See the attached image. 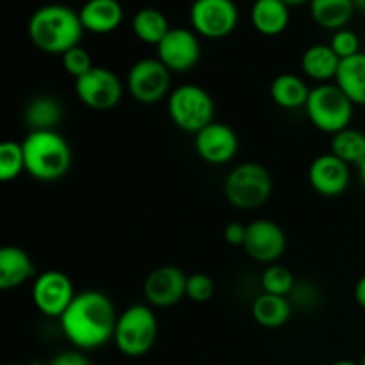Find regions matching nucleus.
<instances>
[{
	"label": "nucleus",
	"mask_w": 365,
	"mask_h": 365,
	"mask_svg": "<svg viewBox=\"0 0 365 365\" xmlns=\"http://www.w3.org/2000/svg\"><path fill=\"white\" fill-rule=\"evenodd\" d=\"M118 316L109 296L100 291H84L77 292L59 323L71 346L81 351H91L113 341Z\"/></svg>",
	"instance_id": "f257e3e1"
},
{
	"label": "nucleus",
	"mask_w": 365,
	"mask_h": 365,
	"mask_svg": "<svg viewBox=\"0 0 365 365\" xmlns=\"http://www.w3.org/2000/svg\"><path fill=\"white\" fill-rule=\"evenodd\" d=\"M27 32L36 48L52 56H63L81 45L84 27L78 11L64 4H46L29 18Z\"/></svg>",
	"instance_id": "f03ea898"
},
{
	"label": "nucleus",
	"mask_w": 365,
	"mask_h": 365,
	"mask_svg": "<svg viewBox=\"0 0 365 365\" xmlns=\"http://www.w3.org/2000/svg\"><path fill=\"white\" fill-rule=\"evenodd\" d=\"M21 146L25 170L36 180L56 182L70 171L71 146L57 130H29Z\"/></svg>",
	"instance_id": "7ed1b4c3"
},
{
	"label": "nucleus",
	"mask_w": 365,
	"mask_h": 365,
	"mask_svg": "<svg viewBox=\"0 0 365 365\" xmlns=\"http://www.w3.org/2000/svg\"><path fill=\"white\" fill-rule=\"evenodd\" d=\"M159 337V321L148 305H130L118 316L114 344L121 355L139 359L152 351Z\"/></svg>",
	"instance_id": "20e7f679"
},
{
	"label": "nucleus",
	"mask_w": 365,
	"mask_h": 365,
	"mask_svg": "<svg viewBox=\"0 0 365 365\" xmlns=\"http://www.w3.org/2000/svg\"><path fill=\"white\" fill-rule=\"evenodd\" d=\"M273 177L259 163H242L225 178V198L235 209L253 210L262 207L273 195Z\"/></svg>",
	"instance_id": "39448f33"
},
{
	"label": "nucleus",
	"mask_w": 365,
	"mask_h": 365,
	"mask_svg": "<svg viewBox=\"0 0 365 365\" xmlns=\"http://www.w3.org/2000/svg\"><path fill=\"white\" fill-rule=\"evenodd\" d=\"M355 103L342 93L337 84H317L310 89L305 113L310 123L324 134H337L351 127Z\"/></svg>",
	"instance_id": "423d86ee"
},
{
	"label": "nucleus",
	"mask_w": 365,
	"mask_h": 365,
	"mask_svg": "<svg viewBox=\"0 0 365 365\" xmlns=\"http://www.w3.org/2000/svg\"><path fill=\"white\" fill-rule=\"evenodd\" d=\"M168 114L180 130L196 135L216 121V103L202 86L184 84L175 88L168 96Z\"/></svg>",
	"instance_id": "0eeeda50"
},
{
	"label": "nucleus",
	"mask_w": 365,
	"mask_h": 365,
	"mask_svg": "<svg viewBox=\"0 0 365 365\" xmlns=\"http://www.w3.org/2000/svg\"><path fill=\"white\" fill-rule=\"evenodd\" d=\"M192 31L207 39H223L235 31L239 9L234 0H195L189 9Z\"/></svg>",
	"instance_id": "6e6552de"
},
{
	"label": "nucleus",
	"mask_w": 365,
	"mask_h": 365,
	"mask_svg": "<svg viewBox=\"0 0 365 365\" xmlns=\"http://www.w3.org/2000/svg\"><path fill=\"white\" fill-rule=\"evenodd\" d=\"M127 88L135 102L152 106L170 96L171 71L157 57L139 59L128 70Z\"/></svg>",
	"instance_id": "1a4fd4ad"
},
{
	"label": "nucleus",
	"mask_w": 365,
	"mask_h": 365,
	"mask_svg": "<svg viewBox=\"0 0 365 365\" xmlns=\"http://www.w3.org/2000/svg\"><path fill=\"white\" fill-rule=\"evenodd\" d=\"M75 95L78 102L93 110H110L123 98V84L113 70L93 66L86 75L75 81Z\"/></svg>",
	"instance_id": "9d476101"
},
{
	"label": "nucleus",
	"mask_w": 365,
	"mask_h": 365,
	"mask_svg": "<svg viewBox=\"0 0 365 365\" xmlns=\"http://www.w3.org/2000/svg\"><path fill=\"white\" fill-rule=\"evenodd\" d=\"M77 296L73 282L66 273L57 269L43 271L32 284V302L34 307L46 317L61 319L68 307Z\"/></svg>",
	"instance_id": "9b49d317"
},
{
	"label": "nucleus",
	"mask_w": 365,
	"mask_h": 365,
	"mask_svg": "<svg viewBox=\"0 0 365 365\" xmlns=\"http://www.w3.org/2000/svg\"><path fill=\"white\" fill-rule=\"evenodd\" d=\"M202 45L200 38L192 29L171 27L157 45V59L171 71V73H185L200 63Z\"/></svg>",
	"instance_id": "f8f14e48"
},
{
	"label": "nucleus",
	"mask_w": 365,
	"mask_h": 365,
	"mask_svg": "<svg viewBox=\"0 0 365 365\" xmlns=\"http://www.w3.org/2000/svg\"><path fill=\"white\" fill-rule=\"evenodd\" d=\"M242 248L248 253L250 259L271 266L284 257L287 250V235L278 223L260 217L248 223Z\"/></svg>",
	"instance_id": "ddd939ff"
},
{
	"label": "nucleus",
	"mask_w": 365,
	"mask_h": 365,
	"mask_svg": "<svg viewBox=\"0 0 365 365\" xmlns=\"http://www.w3.org/2000/svg\"><path fill=\"white\" fill-rule=\"evenodd\" d=\"M195 150L200 159L214 166H223L234 160L239 152L237 132L227 123L212 121L195 135Z\"/></svg>",
	"instance_id": "4468645a"
},
{
	"label": "nucleus",
	"mask_w": 365,
	"mask_h": 365,
	"mask_svg": "<svg viewBox=\"0 0 365 365\" xmlns=\"http://www.w3.org/2000/svg\"><path fill=\"white\" fill-rule=\"evenodd\" d=\"M187 277L178 266H159L146 277L143 291L146 302L157 309H168L185 298Z\"/></svg>",
	"instance_id": "2eb2a0df"
},
{
	"label": "nucleus",
	"mask_w": 365,
	"mask_h": 365,
	"mask_svg": "<svg viewBox=\"0 0 365 365\" xmlns=\"http://www.w3.org/2000/svg\"><path fill=\"white\" fill-rule=\"evenodd\" d=\"M351 182L349 166L334 153H321L309 166V184L317 195L335 198L346 192Z\"/></svg>",
	"instance_id": "dca6fc26"
},
{
	"label": "nucleus",
	"mask_w": 365,
	"mask_h": 365,
	"mask_svg": "<svg viewBox=\"0 0 365 365\" xmlns=\"http://www.w3.org/2000/svg\"><path fill=\"white\" fill-rule=\"evenodd\" d=\"M82 27L93 34H109L123 21V7L118 0H88L78 9Z\"/></svg>",
	"instance_id": "f3484780"
},
{
	"label": "nucleus",
	"mask_w": 365,
	"mask_h": 365,
	"mask_svg": "<svg viewBox=\"0 0 365 365\" xmlns=\"http://www.w3.org/2000/svg\"><path fill=\"white\" fill-rule=\"evenodd\" d=\"M36 273L34 262L25 250L18 246H4L0 250V289L11 291L31 280Z\"/></svg>",
	"instance_id": "a211bd4d"
},
{
	"label": "nucleus",
	"mask_w": 365,
	"mask_h": 365,
	"mask_svg": "<svg viewBox=\"0 0 365 365\" xmlns=\"http://www.w3.org/2000/svg\"><path fill=\"white\" fill-rule=\"evenodd\" d=\"M253 29L262 36H280L291 21V11L284 0H255L250 11Z\"/></svg>",
	"instance_id": "6ab92c4d"
},
{
	"label": "nucleus",
	"mask_w": 365,
	"mask_h": 365,
	"mask_svg": "<svg viewBox=\"0 0 365 365\" xmlns=\"http://www.w3.org/2000/svg\"><path fill=\"white\" fill-rule=\"evenodd\" d=\"M339 66H341V57L330 45L324 43L309 46L302 56L303 73L317 84H328L330 81H335Z\"/></svg>",
	"instance_id": "aec40b11"
},
{
	"label": "nucleus",
	"mask_w": 365,
	"mask_h": 365,
	"mask_svg": "<svg viewBox=\"0 0 365 365\" xmlns=\"http://www.w3.org/2000/svg\"><path fill=\"white\" fill-rule=\"evenodd\" d=\"M310 89L307 82L296 73H280L273 78L269 86L271 100L278 107L285 110L305 109L307 100L310 96Z\"/></svg>",
	"instance_id": "412c9836"
},
{
	"label": "nucleus",
	"mask_w": 365,
	"mask_h": 365,
	"mask_svg": "<svg viewBox=\"0 0 365 365\" xmlns=\"http://www.w3.org/2000/svg\"><path fill=\"white\" fill-rule=\"evenodd\" d=\"M252 316L262 328L267 330H277L285 327L292 316V303L287 296L269 294L262 292L257 296L252 305Z\"/></svg>",
	"instance_id": "4be33fe9"
},
{
	"label": "nucleus",
	"mask_w": 365,
	"mask_h": 365,
	"mask_svg": "<svg viewBox=\"0 0 365 365\" xmlns=\"http://www.w3.org/2000/svg\"><path fill=\"white\" fill-rule=\"evenodd\" d=\"M335 84L355 106H365V52L341 61Z\"/></svg>",
	"instance_id": "5701e85b"
},
{
	"label": "nucleus",
	"mask_w": 365,
	"mask_h": 365,
	"mask_svg": "<svg viewBox=\"0 0 365 365\" xmlns=\"http://www.w3.org/2000/svg\"><path fill=\"white\" fill-rule=\"evenodd\" d=\"M310 16L319 27L327 31H341L346 29L355 13L353 0H310Z\"/></svg>",
	"instance_id": "b1692460"
},
{
	"label": "nucleus",
	"mask_w": 365,
	"mask_h": 365,
	"mask_svg": "<svg viewBox=\"0 0 365 365\" xmlns=\"http://www.w3.org/2000/svg\"><path fill=\"white\" fill-rule=\"evenodd\" d=\"M24 120L31 130H56L63 120V106L53 96H34L25 107Z\"/></svg>",
	"instance_id": "393cba45"
},
{
	"label": "nucleus",
	"mask_w": 365,
	"mask_h": 365,
	"mask_svg": "<svg viewBox=\"0 0 365 365\" xmlns=\"http://www.w3.org/2000/svg\"><path fill=\"white\" fill-rule=\"evenodd\" d=\"M170 21L163 11L155 7H143L132 18V31L139 41L157 46L170 32Z\"/></svg>",
	"instance_id": "a878e982"
},
{
	"label": "nucleus",
	"mask_w": 365,
	"mask_h": 365,
	"mask_svg": "<svg viewBox=\"0 0 365 365\" xmlns=\"http://www.w3.org/2000/svg\"><path fill=\"white\" fill-rule=\"evenodd\" d=\"M330 153L344 160L348 166H359L365 159V134L353 127L337 132L331 135Z\"/></svg>",
	"instance_id": "bb28decb"
},
{
	"label": "nucleus",
	"mask_w": 365,
	"mask_h": 365,
	"mask_svg": "<svg viewBox=\"0 0 365 365\" xmlns=\"http://www.w3.org/2000/svg\"><path fill=\"white\" fill-rule=\"evenodd\" d=\"M25 170V153L21 143L4 141L0 145V180H16Z\"/></svg>",
	"instance_id": "cd10ccee"
},
{
	"label": "nucleus",
	"mask_w": 365,
	"mask_h": 365,
	"mask_svg": "<svg viewBox=\"0 0 365 365\" xmlns=\"http://www.w3.org/2000/svg\"><path fill=\"white\" fill-rule=\"evenodd\" d=\"M260 284H262L264 292H269V294L277 296H287L289 298L296 285V278L287 266L271 264V266H267L264 269L262 277H260Z\"/></svg>",
	"instance_id": "c85d7f7f"
},
{
	"label": "nucleus",
	"mask_w": 365,
	"mask_h": 365,
	"mask_svg": "<svg viewBox=\"0 0 365 365\" xmlns=\"http://www.w3.org/2000/svg\"><path fill=\"white\" fill-rule=\"evenodd\" d=\"M216 284L212 278L205 273H192L187 277V287H185V298L192 303H207L214 298Z\"/></svg>",
	"instance_id": "c756f323"
},
{
	"label": "nucleus",
	"mask_w": 365,
	"mask_h": 365,
	"mask_svg": "<svg viewBox=\"0 0 365 365\" xmlns=\"http://www.w3.org/2000/svg\"><path fill=\"white\" fill-rule=\"evenodd\" d=\"M61 61H63L64 71H66L68 75H71L75 81H77L78 77H82V75L88 73L93 68L91 56H89L88 50L82 48L81 45L73 46V48L68 50L66 53H63V56H61Z\"/></svg>",
	"instance_id": "7c9ffc66"
},
{
	"label": "nucleus",
	"mask_w": 365,
	"mask_h": 365,
	"mask_svg": "<svg viewBox=\"0 0 365 365\" xmlns=\"http://www.w3.org/2000/svg\"><path fill=\"white\" fill-rule=\"evenodd\" d=\"M328 45H330L331 48H334V52L341 57V61L362 52V50H360V38L356 36V32L351 31V29H341V31L334 32V36H331Z\"/></svg>",
	"instance_id": "2f4dec72"
},
{
	"label": "nucleus",
	"mask_w": 365,
	"mask_h": 365,
	"mask_svg": "<svg viewBox=\"0 0 365 365\" xmlns=\"http://www.w3.org/2000/svg\"><path fill=\"white\" fill-rule=\"evenodd\" d=\"M289 299H291L292 305L309 309V307H314L319 302V291H317V287L314 284H307V282L299 284V282H296Z\"/></svg>",
	"instance_id": "473e14b6"
},
{
	"label": "nucleus",
	"mask_w": 365,
	"mask_h": 365,
	"mask_svg": "<svg viewBox=\"0 0 365 365\" xmlns=\"http://www.w3.org/2000/svg\"><path fill=\"white\" fill-rule=\"evenodd\" d=\"M246 230H248V225L241 223V221H230L223 228V239L227 241V245L235 246V248L237 246H245Z\"/></svg>",
	"instance_id": "72a5a7b5"
},
{
	"label": "nucleus",
	"mask_w": 365,
	"mask_h": 365,
	"mask_svg": "<svg viewBox=\"0 0 365 365\" xmlns=\"http://www.w3.org/2000/svg\"><path fill=\"white\" fill-rule=\"evenodd\" d=\"M48 365H91V362L81 349H70L53 356Z\"/></svg>",
	"instance_id": "f704fd0d"
},
{
	"label": "nucleus",
	"mask_w": 365,
	"mask_h": 365,
	"mask_svg": "<svg viewBox=\"0 0 365 365\" xmlns=\"http://www.w3.org/2000/svg\"><path fill=\"white\" fill-rule=\"evenodd\" d=\"M353 296H355V302L360 309L365 310V274L356 280L355 291H353Z\"/></svg>",
	"instance_id": "c9c22d12"
},
{
	"label": "nucleus",
	"mask_w": 365,
	"mask_h": 365,
	"mask_svg": "<svg viewBox=\"0 0 365 365\" xmlns=\"http://www.w3.org/2000/svg\"><path fill=\"white\" fill-rule=\"evenodd\" d=\"M356 173H359L360 184H362L364 187H365V159L359 164V166H356Z\"/></svg>",
	"instance_id": "e433bc0d"
},
{
	"label": "nucleus",
	"mask_w": 365,
	"mask_h": 365,
	"mask_svg": "<svg viewBox=\"0 0 365 365\" xmlns=\"http://www.w3.org/2000/svg\"><path fill=\"white\" fill-rule=\"evenodd\" d=\"M353 4H355L356 11H360V13L365 14V0H353Z\"/></svg>",
	"instance_id": "4c0bfd02"
},
{
	"label": "nucleus",
	"mask_w": 365,
	"mask_h": 365,
	"mask_svg": "<svg viewBox=\"0 0 365 365\" xmlns=\"http://www.w3.org/2000/svg\"><path fill=\"white\" fill-rule=\"evenodd\" d=\"M284 2L291 7V6H299V4H307L310 2V0H284Z\"/></svg>",
	"instance_id": "58836bf2"
},
{
	"label": "nucleus",
	"mask_w": 365,
	"mask_h": 365,
	"mask_svg": "<svg viewBox=\"0 0 365 365\" xmlns=\"http://www.w3.org/2000/svg\"><path fill=\"white\" fill-rule=\"evenodd\" d=\"M331 365H360V362H355V360H337V362Z\"/></svg>",
	"instance_id": "ea45409f"
},
{
	"label": "nucleus",
	"mask_w": 365,
	"mask_h": 365,
	"mask_svg": "<svg viewBox=\"0 0 365 365\" xmlns=\"http://www.w3.org/2000/svg\"><path fill=\"white\" fill-rule=\"evenodd\" d=\"M360 365H365V355L362 356V360H360Z\"/></svg>",
	"instance_id": "a19ab883"
}]
</instances>
